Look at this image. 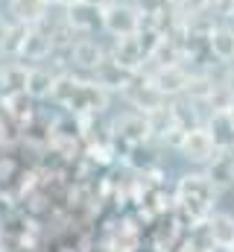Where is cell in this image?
Instances as JSON below:
<instances>
[{"instance_id":"cell-8","label":"cell","mask_w":234,"mask_h":252,"mask_svg":"<svg viewBox=\"0 0 234 252\" xmlns=\"http://www.w3.org/2000/svg\"><path fill=\"white\" fill-rule=\"evenodd\" d=\"M205 176L220 190H229L234 185V150H217V156L205 164Z\"/></svg>"},{"instance_id":"cell-15","label":"cell","mask_w":234,"mask_h":252,"mask_svg":"<svg viewBox=\"0 0 234 252\" xmlns=\"http://www.w3.org/2000/svg\"><path fill=\"white\" fill-rule=\"evenodd\" d=\"M47 6H50V0H9V15H12V21L35 27V24H41L47 18L44 15Z\"/></svg>"},{"instance_id":"cell-9","label":"cell","mask_w":234,"mask_h":252,"mask_svg":"<svg viewBox=\"0 0 234 252\" xmlns=\"http://www.w3.org/2000/svg\"><path fill=\"white\" fill-rule=\"evenodd\" d=\"M109 59V53L94 41V38H76L73 47H70V64L79 67V70H97L100 64Z\"/></svg>"},{"instance_id":"cell-14","label":"cell","mask_w":234,"mask_h":252,"mask_svg":"<svg viewBox=\"0 0 234 252\" xmlns=\"http://www.w3.org/2000/svg\"><path fill=\"white\" fill-rule=\"evenodd\" d=\"M208 235L217 247H226V250H234V214L229 211H214L208 217Z\"/></svg>"},{"instance_id":"cell-16","label":"cell","mask_w":234,"mask_h":252,"mask_svg":"<svg viewBox=\"0 0 234 252\" xmlns=\"http://www.w3.org/2000/svg\"><path fill=\"white\" fill-rule=\"evenodd\" d=\"M82 76H76V73H56V82H53V91H50V100L61 106V109H70V103H73V97H76V91L82 88Z\"/></svg>"},{"instance_id":"cell-12","label":"cell","mask_w":234,"mask_h":252,"mask_svg":"<svg viewBox=\"0 0 234 252\" xmlns=\"http://www.w3.org/2000/svg\"><path fill=\"white\" fill-rule=\"evenodd\" d=\"M208 132L214 135L217 150H234V121H232V109H214L208 115Z\"/></svg>"},{"instance_id":"cell-7","label":"cell","mask_w":234,"mask_h":252,"mask_svg":"<svg viewBox=\"0 0 234 252\" xmlns=\"http://www.w3.org/2000/svg\"><path fill=\"white\" fill-rule=\"evenodd\" d=\"M64 24L73 32H82L85 35V32L103 27V9L94 6V3H88V0H79V3H73V6L64 9Z\"/></svg>"},{"instance_id":"cell-4","label":"cell","mask_w":234,"mask_h":252,"mask_svg":"<svg viewBox=\"0 0 234 252\" xmlns=\"http://www.w3.org/2000/svg\"><path fill=\"white\" fill-rule=\"evenodd\" d=\"M178 153L193 164H208L217 156V144H214V135L208 132V126H190L178 144Z\"/></svg>"},{"instance_id":"cell-19","label":"cell","mask_w":234,"mask_h":252,"mask_svg":"<svg viewBox=\"0 0 234 252\" xmlns=\"http://www.w3.org/2000/svg\"><path fill=\"white\" fill-rule=\"evenodd\" d=\"M9 24H12V21H3V18H0V47H3V41H6V32H9Z\"/></svg>"},{"instance_id":"cell-2","label":"cell","mask_w":234,"mask_h":252,"mask_svg":"<svg viewBox=\"0 0 234 252\" xmlns=\"http://www.w3.org/2000/svg\"><path fill=\"white\" fill-rule=\"evenodd\" d=\"M144 27V12L132 3H120L112 0L106 9H103V30L112 35V38H123V35H135L141 32Z\"/></svg>"},{"instance_id":"cell-20","label":"cell","mask_w":234,"mask_h":252,"mask_svg":"<svg viewBox=\"0 0 234 252\" xmlns=\"http://www.w3.org/2000/svg\"><path fill=\"white\" fill-rule=\"evenodd\" d=\"M232 121H234V106H232Z\"/></svg>"},{"instance_id":"cell-18","label":"cell","mask_w":234,"mask_h":252,"mask_svg":"<svg viewBox=\"0 0 234 252\" xmlns=\"http://www.w3.org/2000/svg\"><path fill=\"white\" fill-rule=\"evenodd\" d=\"M53 82H56V73L41 67V64H35V67H29V76H27V94L32 100H44V97H50Z\"/></svg>"},{"instance_id":"cell-10","label":"cell","mask_w":234,"mask_h":252,"mask_svg":"<svg viewBox=\"0 0 234 252\" xmlns=\"http://www.w3.org/2000/svg\"><path fill=\"white\" fill-rule=\"evenodd\" d=\"M47 56H53V38H50V32H44L41 27H29L27 38H24L21 47H18V59L44 62Z\"/></svg>"},{"instance_id":"cell-11","label":"cell","mask_w":234,"mask_h":252,"mask_svg":"<svg viewBox=\"0 0 234 252\" xmlns=\"http://www.w3.org/2000/svg\"><path fill=\"white\" fill-rule=\"evenodd\" d=\"M208 50H211V59H217L220 64H234V27L229 21H220L211 30Z\"/></svg>"},{"instance_id":"cell-6","label":"cell","mask_w":234,"mask_h":252,"mask_svg":"<svg viewBox=\"0 0 234 252\" xmlns=\"http://www.w3.org/2000/svg\"><path fill=\"white\" fill-rule=\"evenodd\" d=\"M149 79L158 85V91L164 97H178L187 91V82H190V70L184 64H167V67H152L146 70Z\"/></svg>"},{"instance_id":"cell-21","label":"cell","mask_w":234,"mask_h":252,"mask_svg":"<svg viewBox=\"0 0 234 252\" xmlns=\"http://www.w3.org/2000/svg\"><path fill=\"white\" fill-rule=\"evenodd\" d=\"M229 252H234V250H229Z\"/></svg>"},{"instance_id":"cell-13","label":"cell","mask_w":234,"mask_h":252,"mask_svg":"<svg viewBox=\"0 0 234 252\" xmlns=\"http://www.w3.org/2000/svg\"><path fill=\"white\" fill-rule=\"evenodd\" d=\"M94 79H97L100 85H106L109 91H120V94H123V91H126V85L135 79V73H132V70H126V67H120V64L109 56L106 62L94 70Z\"/></svg>"},{"instance_id":"cell-1","label":"cell","mask_w":234,"mask_h":252,"mask_svg":"<svg viewBox=\"0 0 234 252\" xmlns=\"http://www.w3.org/2000/svg\"><path fill=\"white\" fill-rule=\"evenodd\" d=\"M217 196H220V190L211 185V179L205 173H184L176 182V190H173L176 211L190 223V229L208 223V217L214 214Z\"/></svg>"},{"instance_id":"cell-17","label":"cell","mask_w":234,"mask_h":252,"mask_svg":"<svg viewBox=\"0 0 234 252\" xmlns=\"http://www.w3.org/2000/svg\"><path fill=\"white\" fill-rule=\"evenodd\" d=\"M27 76H29V67L24 62L0 64V88H3V94L27 91Z\"/></svg>"},{"instance_id":"cell-3","label":"cell","mask_w":234,"mask_h":252,"mask_svg":"<svg viewBox=\"0 0 234 252\" xmlns=\"http://www.w3.org/2000/svg\"><path fill=\"white\" fill-rule=\"evenodd\" d=\"M123 97H126L138 112H144V115H155V112L167 109V100H170V97H164V94L158 91V85L149 79V73H135V79L126 85Z\"/></svg>"},{"instance_id":"cell-5","label":"cell","mask_w":234,"mask_h":252,"mask_svg":"<svg viewBox=\"0 0 234 252\" xmlns=\"http://www.w3.org/2000/svg\"><path fill=\"white\" fill-rule=\"evenodd\" d=\"M115 135L117 138H123L129 147H141V144H146L152 135H155V129H152V118L149 115H144V112H129V115H120L115 124Z\"/></svg>"}]
</instances>
